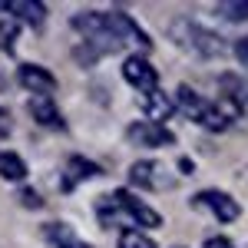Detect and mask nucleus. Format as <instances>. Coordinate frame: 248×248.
I'll return each mask as SVG.
<instances>
[{
	"label": "nucleus",
	"mask_w": 248,
	"mask_h": 248,
	"mask_svg": "<svg viewBox=\"0 0 248 248\" xmlns=\"http://www.w3.org/2000/svg\"><path fill=\"white\" fill-rule=\"evenodd\" d=\"M169 40L179 50H186V53H192L199 60H218V57H225V50H229V43H225L222 33L205 30L195 20H186V17L169 23Z\"/></svg>",
	"instance_id": "obj_1"
},
{
	"label": "nucleus",
	"mask_w": 248,
	"mask_h": 248,
	"mask_svg": "<svg viewBox=\"0 0 248 248\" xmlns=\"http://www.w3.org/2000/svg\"><path fill=\"white\" fill-rule=\"evenodd\" d=\"M175 109H182L192 123L205 126L212 133L229 129V123H232L229 109H222V103H212V99L199 96L195 90H189V86H179V93H175Z\"/></svg>",
	"instance_id": "obj_2"
},
{
	"label": "nucleus",
	"mask_w": 248,
	"mask_h": 248,
	"mask_svg": "<svg viewBox=\"0 0 248 248\" xmlns=\"http://www.w3.org/2000/svg\"><path fill=\"white\" fill-rule=\"evenodd\" d=\"M113 202L126 212V218H129L133 225H142V229H155V225H162L159 212H155L153 205H146V202H142L139 195H133L129 189H116Z\"/></svg>",
	"instance_id": "obj_3"
},
{
	"label": "nucleus",
	"mask_w": 248,
	"mask_h": 248,
	"mask_svg": "<svg viewBox=\"0 0 248 248\" xmlns=\"http://www.w3.org/2000/svg\"><path fill=\"white\" fill-rule=\"evenodd\" d=\"M123 77H126V83H133L142 96H149V93L159 90V73L153 70V63L146 57H129L123 63Z\"/></svg>",
	"instance_id": "obj_4"
},
{
	"label": "nucleus",
	"mask_w": 248,
	"mask_h": 248,
	"mask_svg": "<svg viewBox=\"0 0 248 248\" xmlns=\"http://www.w3.org/2000/svg\"><path fill=\"white\" fill-rule=\"evenodd\" d=\"M17 83L23 90H30V96H50L57 90V77L43 66H33V63H23L17 70Z\"/></svg>",
	"instance_id": "obj_5"
},
{
	"label": "nucleus",
	"mask_w": 248,
	"mask_h": 248,
	"mask_svg": "<svg viewBox=\"0 0 248 248\" xmlns=\"http://www.w3.org/2000/svg\"><path fill=\"white\" fill-rule=\"evenodd\" d=\"M195 205H205V209L218 218V222H235L238 215H242V209H238V202L232 199V195H225V192H215V189H205L195 195Z\"/></svg>",
	"instance_id": "obj_6"
},
{
	"label": "nucleus",
	"mask_w": 248,
	"mask_h": 248,
	"mask_svg": "<svg viewBox=\"0 0 248 248\" xmlns=\"http://www.w3.org/2000/svg\"><path fill=\"white\" fill-rule=\"evenodd\" d=\"M109 27H113V33L119 37V43H123V46H139V50H149V37L139 30V23H136L133 17H126V14L113 10V14H109Z\"/></svg>",
	"instance_id": "obj_7"
},
{
	"label": "nucleus",
	"mask_w": 248,
	"mask_h": 248,
	"mask_svg": "<svg viewBox=\"0 0 248 248\" xmlns=\"http://www.w3.org/2000/svg\"><path fill=\"white\" fill-rule=\"evenodd\" d=\"M129 139L139 142V146H153V149H159V146H172V142H175L172 133L162 126V123H133V126H129Z\"/></svg>",
	"instance_id": "obj_8"
},
{
	"label": "nucleus",
	"mask_w": 248,
	"mask_h": 248,
	"mask_svg": "<svg viewBox=\"0 0 248 248\" xmlns=\"http://www.w3.org/2000/svg\"><path fill=\"white\" fill-rule=\"evenodd\" d=\"M129 179H133L139 189H155V192H162L166 186H169V175L159 169V162H153V159L136 162L133 169H129Z\"/></svg>",
	"instance_id": "obj_9"
},
{
	"label": "nucleus",
	"mask_w": 248,
	"mask_h": 248,
	"mask_svg": "<svg viewBox=\"0 0 248 248\" xmlns=\"http://www.w3.org/2000/svg\"><path fill=\"white\" fill-rule=\"evenodd\" d=\"M96 166L90 162V159H83V155H70L66 162H63V192H73L77 189V182H83V179H90V175H96Z\"/></svg>",
	"instance_id": "obj_10"
},
{
	"label": "nucleus",
	"mask_w": 248,
	"mask_h": 248,
	"mask_svg": "<svg viewBox=\"0 0 248 248\" xmlns=\"http://www.w3.org/2000/svg\"><path fill=\"white\" fill-rule=\"evenodd\" d=\"M222 93H225V103L232 106V113L248 116V79H238L232 73H225L222 77Z\"/></svg>",
	"instance_id": "obj_11"
},
{
	"label": "nucleus",
	"mask_w": 248,
	"mask_h": 248,
	"mask_svg": "<svg viewBox=\"0 0 248 248\" xmlns=\"http://www.w3.org/2000/svg\"><path fill=\"white\" fill-rule=\"evenodd\" d=\"M10 14L20 20V23H30L33 30L46 23V7L40 0H10Z\"/></svg>",
	"instance_id": "obj_12"
},
{
	"label": "nucleus",
	"mask_w": 248,
	"mask_h": 248,
	"mask_svg": "<svg viewBox=\"0 0 248 248\" xmlns=\"http://www.w3.org/2000/svg\"><path fill=\"white\" fill-rule=\"evenodd\" d=\"M30 116L37 119L40 126H50V129H60L63 126V119H60V113H57V106H53L50 96H30Z\"/></svg>",
	"instance_id": "obj_13"
},
{
	"label": "nucleus",
	"mask_w": 248,
	"mask_h": 248,
	"mask_svg": "<svg viewBox=\"0 0 248 248\" xmlns=\"http://www.w3.org/2000/svg\"><path fill=\"white\" fill-rule=\"evenodd\" d=\"M146 99V113H149V123H162V119H169L172 116V106L169 103V96L162 93V90H155V93H149V96H142Z\"/></svg>",
	"instance_id": "obj_14"
},
{
	"label": "nucleus",
	"mask_w": 248,
	"mask_h": 248,
	"mask_svg": "<svg viewBox=\"0 0 248 248\" xmlns=\"http://www.w3.org/2000/svg\"><path fill=\"white\" fill-rule=\"evenodd\" d=\"M0 175L10 179V182H20L27 175V162L17 153H0Z\"/></svg>",
	"instance_id": "obj_15"
},
{
	"label": "nucleus",
	"mask_w": 248,
	"mask_h": 248,
	"mask_svg": "<svg viewBox=\"0 0 248 248\" xmlns=\"http://www.w3.org/2000/svg\"><path fill=\"white\" fill-rule=\"evenodd\" d=\"M46 235L53 238L57 248H90V245H83L77 235H73V229H66V225H46Z\"/></svg>",
	"instance_id": "obj_16"
},
{
	"label": "nucleus",
	"mask_w": 248,
	"mask_h": 248,
	"mask_svg": "<svg viewBox=\"0 0 248 248\" xmlns=\"http://www.w3.org/2000/svg\"><path fill=\"white\" fill-rule=\"evenodd\" d=\"M215 10H218V17H225V20H248V0H225Z\"/></svg>",
	"instance_id": "obj_17"
},
{
	"label": "nucleus",
	"mask_w": 248,
	"mask_h": 248,
	"mask_svg": "<svg viewBox=\"0 0 248 248\" xmlns=\"http://www.w3.org/2000/svg\"><path fill=\"white\" fill-rule=\"evenodd\" d=\"M119 248H155V245H153V238H146L142 232L129 229V232L119 235Z\"/></svg>",
	"instance_id": "obj_18"
},
{
	"label": "nucleus",
	"mask_w": 248,
	"mask_h": 248,
	"mask_svg": "<svg viewBox=\"0 0 248 248\" xmlns=\"http://www.w3.org/2000/svg\"><path fill=\"white\" fill-rule=\"evenodd\" d=\"M14 40H17V23H0V50H14Z\"/></svg>",
	"instance_id": "obj_19"
},
{
	"label": "nucleus",
	"mask_w": 248,
	"mask_h": 248,
	"mask_svg": "<svg viewBox=\"0 0 248 248\" xmlns=\"http://www.w3.org/2000/svg\"><path fill=\"white\" fill-rule=\"evenodd\" d=\"M235 57H238L242 66H248V37H242L238 43H235Z\"/></svg>",
	"instance_id": "obj_20"
},
{
	"label": "nucleus",
	"mask_w": 248,
	"mask_h": 248,
	"mask_svg": "<svg viewBox=\"0 0 248 248\" xmlns=\"http://www.w3.org/2000/svg\"><path fill=\"white\" fill-rule=\"evenodd\" d=\"M205 248H235V245H232V238H225V235H212V238H205Z\"/></svg>",
	"instance_id": "obj_21"
},
{
	"label": "nucleus",
	"mask_w": 248,
	"mask_h": 248,
	"mask_svg": "<svg viewBox=\"0 0 248 248\" xmlns=\"http://www.w3.org/2000/svg\"><path fill=\"white\" fill-rule=\"evenodd\" d=\"M7 136H10V123L0 116V139H7Z\"/></svg>",
	"instance_id": "obj_22"
}]
</instances>
